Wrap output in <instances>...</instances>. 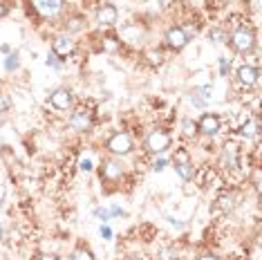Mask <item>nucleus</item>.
Here are the masks:
<instances>
[{
  "label": "nucleus",
  "mask_w": 262,
  "mask_h": 260,
  "mask_svg": "<svg viewBox=\"0 0 262 260\" xmlns=\"http://www.w3.org/2000/svg\"><path fill=\"white\" fill-rule=\"evenodd\" d=\"M121 175H123V166L119 162H108V164H103V177L108 182H117V180H121Z\"/></svg>",
  "instance_id": "nucleus-14"
},
{
  "label": "nucleus",
  "mask_w": 262,
  "mask_h": 260,
  "mask_svg": "<svg viewBox=\"0 0 262 260\" xmlns=\"http://www.w3.org/2000/svg\"><path fill=\"white\" fill-rule=\"evenodd\" d=\"M5 14H7V7H5V5L0 3V16H5Z\"/></svg>",
  "instance_id": "nucleus-37"
},
{
  "label": "nucleus",
  "mask_w": 262,
  "mask_h": 260,
  "mask_svg": "<svg viewBox=\"0 0 262 260\" xmlns=\"http://www.w3.org/2000/svg\"><path fill=\"white\" fill-rule=\"evenodd\" d=\"M7 105H9L7 99H0V110H7Z\"/></svg>",
  "instance_id": "nucleus-36"
},
{
  "label": "nucleus",
  "mask_w": 262,
  "mask_h": 260,
  "mask_svg": "<svg viewBox=\"0 0 262 260\" xmlns=\"http://www.w3.org/2000/svg\"><path fill=\"white\" fill-rule=\"evenodd\" d=\"M166 45L170 47V50H175V52H180V50H184V47L188 45V40H190V36L186 32H184L182 27H170L168 32H166Z\"/></svg>",
  "instance_id": "nucleus-5"
},
{
  "label": "nucleus",
  "mask_w": 262,
  "mask_h": 260,
  "mask_svg": "<svg viewBox=\"0 0 262 260\" xmlns=\"http://www.w3.org/2000/svg\"><path fill=\"white\" fill-rule=\"evenodd\" d=\"M83 23H85V20H83V18H81V16H74V18H70L68 32H81V29H83V27H85V25H83Z\"/></svg>",
  "instance_id": "nucleus-22"
},
{
  "label": "nucleus",
  "mask_w": 262,
  "mask_h": 260,
  "mask_svg": "<svg viewBox=\"0 0 262 260\" xmlns=\"http://www.w3.org/2000/svg\"><path fill=\"white\" fill-rule=\"evenodd\" d=\"M70 128L76 130V133H88V130L92 128V112L85 108L72 112V117H70Z\"/></svg>",
  "instance_id": "nucleus-6"
},
{
  "label": "nucleus",
  "mask_w": 262,
  "mask_h": 260,
  "mask_svg": "<svg viewBox=\"0 0 262 260\" xmlns=\"http://www.w3.org/2000/svg\"><path fill=\"white\" fill-rule=\"evenodd\" d=\"M105 148H108L112 155H130L133 153V139H130L128 133H115L112 137L108 139V144H105Z\"/></svg>",
  "instance_id": "nucleus-2"
},
{
  "label": "nucleus",
  "mask_w": 262,
  "mask_h": 260,
  "mask_svg": "<svg viewBox=\"0 0 262 260\" xmlns=\"http://www.w3.org/2000/svg\"><path fill=\"white\" fill-rule=\"evenodd\" d=\"M198 260H220V256H215V253L208 251V253H202V256H200Z\"/></svg>",
  "instance_id": "nucleus-28"
},
{
  "label": "nucleus",
  "mask_w": 262,
  "mask_h": 260,
  "mask_svg": "<svg viewBox=\"0 0 262 260\" xmlns=\"http://www.w3.org/2000/svg\"><path fill=\"white\" fill-rule=\"evenodd\" d=\"M237 81H240V85H244V88H253L258 83V68H253V65H242V68L237 70Z\"/></svg>",
  "instance_id": "nucleus-12"
},
{
  "label": "nucleus",
  "mask_w": 262,
  "mask_h": 260,
  "mask_svg": "<svg viewBox=\"0 0 262 260\" xmlns=\"http://www.w3.org/2000/svg\"><path fill=\"white\" fill-rule=\"evenodd\" d=\"M38 260H58V256H54V253H43Z\"/></svg>",
  "instance_id": "nucleus-34"
},
{
  "label": "nucleus",
  "mask_w": 262,
  "mask_h": 260,
  "mask_svg": "<svg viewBox=\"0 0 262 260\" xmlns=\"http://www.w3.org/2000/svg\"><path fill=\"white\" fill-rule=\"evenodd\" d=\"M123 38H126L128 43H137V40L141 38V29L139 27H123Z\"/></svg>",
  "instance_id": "nucleus-19"
},
{
  "label": "nucleus",
  "mask_w": 262,
  "mask_h": 260,
  "mask_svg": "<svg viewBox=\"0 0 262 260\" xmlns=\"http://www.w3.org/2000/svg\"><path fill=\"white\" fill-rule=\"evenodd\" d=\"M166 168V159H157L155 162V170H164Z\"/></svg>",
  "instance_id": "nucleus-31"
},
{
  "label": "nucleus",
  "mask_w": 262,
  "mask_h": 260,
  "mask_svg": "<svg viewBox=\"0 0 262 260\" xmlns=\"http://www.w3.org/2000/svg\"><path fill=\"white\" fill-rule=\"evenodd\" d=\"M97 218L99 220H103V222H108L110 220V211L108 209H97Z\"/></svg>",
  "instance_id": "nucleus-26"
},
{
  "label": "nucleus",
  "mask_w": 262,
  "mask_h": 260,
  "mask_svg": "<svg viewBox=\"0 0 262 260\" xmlns=\"http://www.w3.org/2000/svg\"><path fill=\"white\" fill-rule=\"evenodd\" d=\"M231 45H233L235 52H251L255 45V34L247 27H237L233 34H231Z\"/></svg>",
  "instance_id": "nucleus-3"
},
{
  "label": "nucleus",
  "mask_w": 262,
  "mask_h": 260,
  "mask_svg": "<svg viewBox=\"0 0 262 260\" xmlns=\"http://www.w3.org/2000/svg\"><path fill=\"white\" fill-rule=\"evenodd\" d=\"M182 133L186 135V137H195V135H198V121L184 119V121H182Z\"/></svg>",
  "instance_id": "nucleus-20"
},
{
  "label": "nucleus",
  "mask_w": 262,
  "mask_h": 260,
  "mask_svg": "<svg viewBox=\"0 0 262 260\" xmlns=\"http://www.w3.org/2000/svg\"><path fill=\"white\" fill-rule=\"evenodd\" d=\"M72 260H94V256H92V251H90V249L81 247V249H76V251L72 253Z\"/></svg>",
  "instance_id": "nucleus-21"
},
{
  "label": "nucleus",
  "mask_w": 262,
  "mask_h": 260,
  "mask_svg": "<svg viewBox=\"0 0 262 260\" xmlns=\"http://www.w3.org/2000/svg\"><path fill=\"white\" fill-rule=\"evenodd\" d=\"M198 133L204 135V137H213V135H217L220 133V117L211 115V112L202 115V119L198 121Z\"/></svg>",
  "instance_id": "nucleus-9"
},
{
  "label": "nucleus",
  "mask_w": 262,
  "mask_h": 260,
  "mask_svg": "<svg viewBox=\"0 0 262 260\" xmlns=\"http://www.w3.org/2000/svg\"><path fill=\"white\" fill-rule=\"evenodd\" d=\"M146 61L150 63V65H162L166 61V54L162 50H148L146 52Z\"/></svg>",
  "instance_id": "nucleus-17"
},
{
  "label": "nucleus",
  "mask_w": 262,
  "mask_h": 260,
  "mask_svg": "<svg viewBox=\"0 0 262 260\" xmlns=\"http://www.w3.org/2000/svg\"><path fill=\"white\" fill-rule=\"evenodd\" d=\"M175 170L180 173L182 180H186L190 182L195 177V166H193V162H190V157H188V153L186 150H177V155H175Z\"/></svg>",
  "instance_id": "nucleus-4"
},
{
  "label": "nucleus",
  "mask_w": 262,
  "mask_h": 260,
  "mask_svg": "<svg viewBox=\"0 0 262 260\" xmlns=\"http://www.w3.org/2000/svg\"><path fill=\"white\" fill-rule=\"evenodd\" d=\"M220 68H222V74H226V70H229V63H226V58L220 61Z\"/></svg>",
  "instance_id": "nucleus-35"
},
{
  "label": "nucleus",
  "mask_w": 262,
  "mask_h": 260,
  "mask_svg": "<svg viewBox=\"0 0 262 260\" xmlns=\"http://www.w3.org/2000/svg\"><path fill=\"white\" fill-rule=\"evenodd\" d=\"M101 235H103L105 240H110V238H112V231H110V227H101Z\"/></svg>",
  "instance_id": "nucleus-29"
},
{
  "label": "nucleus",
  "mask_w": 262,
  "mask_h": 260,
  "mask_svg": "<svg viewBox=\"0 0 262 260\" xmlns=\"http://www.w3.org/2000/svg\"><path fill=\"white\" fill-rule=\"evenodd\" d=\"M47 65H50V68H54V70H61V61H58L56 54H52L50 58H47Z\"/></svg>",
  "instance_id": "nucleus-25"
},
{
  "label": "nucleus",
  "mask_w": 262,
  "mask_h": 260,
  "mask_svg": "<svg viewBox=\"0 0 262 260\" xmlns=\"http://www.w3.org/2000/svg\"><path fill=\"white\" fill-rule=\"evenodd\" d=\"M76 50V43L72 40V36H56L54 43H52V52L58 56V58H68L72 56Z\"/></svg>",
  "instance_id": "nucleus-10"
},
{
  "label": "nucleus",
  "mask_w": 262,
  "mask_h": 260,
  "mask_svg": "<svg viewBox=\"0 0 262 260\" xmlns=\"http://www.w3.org/2000/svg\"><path fill=\"white\" fill-rule=\"evenodd\" d=\"M18 65H20V61H18V54H16V52H14V54H9V56H7V63H5V68H7L9 72H11V70H16Z\"/></svg>",
  "instance_id": "nucleus-23"
},
{
  "label": "nucleus",
  "mask_w": 262,
  "mask_h": 260,
  "mask_svg": "<svg viewBox=\"0 0 262 260\" xmlns=\"http://www.w3.org/2000/svg\"><path fill=\"white\" fill-rule=\"evenodd\" d=\"M258 130H260V121L253 119V121H247L242 126V135H244V137H255V135H258Z\"/></svg>",
  "instance_id": "nucleus-18"
},
{
  "label": "nucleus",
  "mask_w": 262,
  "mask_h": 260,
  "mask_svg": "<svg viewBox=\"0 0 262 260\" xmlns=\"http://www.w3.org/2000/svg\"><path fill=\"white\" fill-rule=\"evenodd\" d=\"M208 99H211V88H195V90L190 92V103H193L195 108H206Z\"/></svg>",
  "instance_id": "nucleus-13"
},
{
  "label": "nucleus",
  "mask_w": 262,
  "mask_h": 260,
  "mask_svg": "<svg viewBox=\"0 0 262 260\" xmlns=\"http://www.w3.org/2000/svg\"><path fill=\"white\" fill-rule=\"evenodd\" d=\"M112 215H123V209H119V206H112V209H110V218Z\"/></svg>",
  "instance_id": "nucleus-33"
},
{
  "label": "nucleus",
  "mask_w": 262,
  "mask_h": 260,
  "mask_svg": "<svg viewBox=\"0 0 262 260\" xmlns=\"http://www.w3.org/2000/svg\"><path fill=\"white\" fill-rule=\"evenodd\" d=\"M217 206H220L222 211H226V213H229V211H233V209H235V195H233V193H224V195H220Z\"/></svg>",
  "instance_id": "nucleus-16"
},
{
  "label": "nucleus",
  "mask_w": 262,
  "mask_h": 260,
  "mask_svg": "<svg viewBox=\"0 0 262 260\" xmlns=\"http://www.w3.org/2000/svg\"><path fill=\"white\" fill-rule=\"evenodd\" d=\"M32 3H34V9L40 16H45V18H52V16H56L63 9V0H32Z\"/></svg>",
  "instance_id": "nucleus-11"
},
{
  "label": "nucleus",
  "mask_w": 262,
  "mask_h": 260,
  "mask_svg": "<svg viewBox=\"0 0 262 260\" xmlns=\"http://www.w3.org/2000/svg\"><path fill=\"white\" fill-rule=\"evenodd\" d=\"M81 170H92V162H90V159H83V162H81Z\"/></svg>",
  "instance_id": "nucleus-30"
},
{
  "label": "nucleus",
  "mask_w": 262,
  "mask_h": 260,
  "mask_svg": "<svg viewBox=\"0 0 262 260\" xmlns=\"http://www.w3.org/2000/svg\"><path fill=\"white\" fill-rule=\"evenodd\" d=\"M0 238H3V224H0Z\"/></svg>",
  "instance_id": "nucleus-38"
},
{
  "label": "nucleus",
  "mask_w": 262,
  "mask_h": 260,
  "mask_svg": "<svg viewBox=\"0 0 262 260\" xmlns=\"http://www.w3.org/2000/svg\"><path fill=\"white\" fill-rule=\"evenodd\" d=\"M211 38H213V43H222L224 34L220 32V29H213V32H211Z\"/></svg>",
  "instance_id": "nucleus-27"
},
{
  "label": "nucleus",
  "mask_w": 262,
  "mask_h": 260,
  "mask_svg": "<svg viewBox=\"0 0 262 260\" xmlns=\"http://www.w3.org/2000/svg\"><path fill=\"white\" fill-rule=\"evenodd\" d=\"M94 18H97L99 27H115L117 20H119V11H117L115 5H101Z\"/></svg>",
  "instance_id": "nucleus-7"
},
{
  "label": "nucleus",
  "mask_w": 262,
  "mask_h": 260,
  "mask_svg": "<svg viewBox=\"0 0 262 260\" xmlns=\"http://www.w3.org/2000/svg\"><path fill=\"white\" fill-rule=\"evenodd\" d=\"M222 164L226 168H235L237 166V150H235V146H226V150L222 155Z\"/></svg>",
  "instance_id": "nucleus-15"
},
{
  "label": "nucleus",
  "mask_w": 262,
  "mask_h": 260,
  "mask_svg": "<svg viewBox=\"0 0 262 260\" xmlns=\"http://www.w3.org/2000/svg\"><path fill=\"white\" fill-rule=\"evenodd\" d=\"M103 45H105V50H108V52H115L117 47H119V45H117V38H112V36L105 38V43H103Z\"/></svg>",
  "instance_id": "nucleus-24"
},
{
  "label": "nucleus",
  "mask_w": 262,
  "mask_h": 260,
  "mask_svg": "<svg viewBox=\"0 0 262 260\" xmlns=\"http://www.w3.org/2000/svg\"><path fill=\"white\" fill-rule=\"evenodd\" d=\"M50 103L54 105L56 110H70L74 105V94H72V90H68V88H58V90L52 92Z\"/></svg>",
  "instance_id": "nucleus-8"
},
{
  "label": "nucleus",
  "mask_w": 262,
  "mask_h": 260,
  "mask_svg": "<svg viewBox=\"0 0 262 260\" xmlns=\"http://www.w3.org/2000/svg\"><path fill=\"white\" fill-rule=\"evenodd\" d=\"M162 260H177V253H172V251H164Z\"/></svg>",
  "instance_id": "nucleus-32"
},
{
  "label": "nucleus",
  "mask_w": 262,
  "mask_h": 260,
  "mask_svg": "<svg viewBox=\"0 0 262 260\" xmlns=\"http://www.w3.org/2000/svg\"><path fill=\"white\" fill-rule=\"evenodd\" d=\"M130 260H135V258H130Z\"/></svg>",
  "instance_id": "nucleus-39"
},
{
  "label": "nucleus",
  "mask_w": 262,
  "mask_h": 260,
  "mask_svg": "<svg viewBox=\"0 0 262 260\" xmlns=\"http://www.w3.org/2000/svg\"><path fill=\"white\" fill-rule=\"evenodd\" d=\"M170 148V135L166 130H152L146 137V150L152 153V155H159V153H166Z\"/></svg>",
  "instance_id": "nucleus-1"
}]
</instances>
